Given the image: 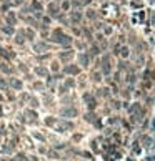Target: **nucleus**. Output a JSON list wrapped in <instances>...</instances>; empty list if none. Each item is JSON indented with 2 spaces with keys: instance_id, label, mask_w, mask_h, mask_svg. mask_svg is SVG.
<instances>
[{
  "instance_id": "1",
  "label": "nucleus",
  "mask_w": 155,
  "mask_h": 161,
  "mask_svg": "<svg viewBox=\"0 0 155 161\" xmlns=\"http://www.w3.org/2000/svg\"><path fill=\"white\" fill-rule=\"evenodd\" d=\"M37 73H38V75H45L47 72H45V70H43V68L40 67V68H37Z\"/></svg>"
},
{
  "instance_id": "2",
  "label": "nucleus",
  "mask_w": 155,
  "mask_h": 161,
  "mask_svg": "<svg viewBox=\"0 0 155 161\" xmlns=\"http://www.w3.org/2000/svg\"><path fill=\"white\" fill-rule=\"evenodd\" d=\"M12 85H14L15 88H20V82H17V80H14V82H12Z\"/></svg>"
}]
</instances>
